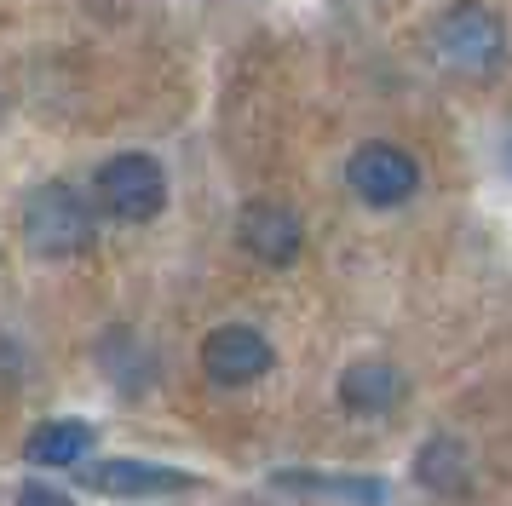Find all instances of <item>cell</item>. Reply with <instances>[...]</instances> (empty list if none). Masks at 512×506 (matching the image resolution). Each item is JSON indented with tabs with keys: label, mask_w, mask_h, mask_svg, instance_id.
Here are the masks:
<instances>
[{
	"label": "cell",
	"mask_w": 512,
	"mask_h": 506,
	"mask_svg": "<svg viewBox=\"0 0 512 506\" xmlns=\"http://www.w3.org/2000/svg\"><path fill=\"white\" fill-rule=\"evenodd\" d=\"M242 248L254 253L259 265H294L305 248V230H300V213L282 202H248L242 207Z\"/></svg>",
	"instance_id": "52a82bcc"
},
{
	"label": "cell",
	"mask_w": 512,
	"mask_h": 506,
	"mask_svg": "<svg viewBox=\"0 0 512 506\" xmlns=\"http://www.w3.org/2000/svg\"><path fill=\"white\" fill-rule=\"evenodd\" d=\"M340 403L346 414H363V420H380L403 403V374H397L386 357H363L340 374Z\"/></svg>",
	"instance_id": "ba28073f"
},
{
	"label": "cell",
	"mask_w": 512,
	"mask_h": 506,
	"mask_svg": "<svg viewBox=\"0 0 512 506\" xmlns=\"http://www.w3.org/2000/svg\"><path fill=\"white\" fill-rule=\"evenodd\" d=\"M415 478L432 495H443V501H461L466 483H472V460H466V449L455 437H426V449L415 455Z\"/></svg>",
	"instance_id": "9c48e42d"
},
{
	"label": "cell",
	"mask_w": 512,
	"mask_h": 506,
	"mask_svg": "<svg viewBox=\"0 0 512 506\" xmlns=\"http://www.w3.org/2000/svg\"><path fill=\"white\" fill-rule=\"evenodd\" d=\"M432 52H438L443 69L455 75H495L501 58H507V29L501 18L478 6V0H455L438 23H432Z\"/></svg>",
	"instance_id": "7a4b0ae2"
},
{
	"label": "cell",
	"mask_w": 512,
	"mask_h": 506,
	"mask_svg": "<svg viewBox=\"0 0 512 506\" xmlns=\"http://www.w3.org/2000/svg\"><path fill=\"white\" fill-rule=\"evenodd\" d=\"M501 161H507V173H512V138H507V150H501Z\"/></svg>",
	"instance_id": "4fadbf2b"
},
{
	"label": "cell",
	"mask_w": 512,
	"mask_h": 506,
	"mask_svg": "<svg viewBox=\"0 0 512 506\" xmlns=\"http://www.w3.org/2000/svg\"><path fill=\"white\" fill-rule=\"evenodd\" d=\"M277 489H305V495H334L351 506H380L386 501V478H357V472H271Z\"/></svg>",
	"instance_id": "30bf717a"
},
{
	"label": "cell",
	"mask_w": 512,
	"mask_h": 506,
	"mask_svg": "<svg viewBox=\"0 0 512 506\" xmlns=\"http://www.w3.org/2000/svg\"><path fill=\"white\" fill-rule=\"evenodd\" d=\"M202 368H208L213 386H254L271 368V340L248 322H225L202 340Z\"/></svg>",
	"instance_id": "8992f818"
},
{
	"label": "cell",
	"mask_w": 512,
	"mask_h": 506,
	"mask_svg": "<svg viewBox=\"0 0 512 506\" xmlns=\"http://www.w3.org/2000/svg\"><path fill=\"white\" fill-rule=\"evenodd\" d=\"M81 449H93V426L87 420H47V426H35L24 443L29 466H75Z\"/></svg>",
	"instance_id": "8fae6325"
},
{
	"label": "cell",
	"mask_w": 512,
	"mask_h": 506,
	"mask_svg": "<svg viewBox=\"0 0 512 506\" xmlns=\"http://www.w3.org/2000/svg\"><path fill=\"white\" fill-rule=\"evenodd\" d=\"M18 506H75V501L58 495V489H47V483H24V489H18Z\"/></svg>",
	"instance_id": "7c38bea8"
},
{
	"label": "cell",
	"mask_w": 512,
	"mask_h": 506,
	"mask_svg": "<svg viewBox=\"0 0 512 506\" xmlns=\"http://www.w3.org/2000/svg\"><path fill=\"white\" fill-rule=\"evenodd\" d=\"M81 483H87L93 495H104V501H150V495L196 489L190 472L156 466V460H98V466H81Z\"/></svg>",
	"instance_id": "5b68a950"
},
{
	"label": "cell",
	"mask_w": 512,
	"mask_h": 506,
	"mask_svg": "<svg viewBox=\"0 0 512 506\" xmlns=\"http://www.w3.org/2000/svg\"><path fill=\"white\" fill-rule=\"evenodd\" d=\"M93 207H87V196L75 190V184L64 179H47L29 190L24 202V242L41 259H75V253L93 248Z\"/></svg>",
	"instance_id": "6da1fadb"
},
{
	"label": "cell",
	"mask_w": 512,
	"mask_h": 506,
	"mask_svg": "<svg viewBox=\"0 0 512 506\" xmlns=\"http://www.w3.org/2000/svg\"><path fill=\"white\" fill-rule=\"evenodd\" d=\"M98 207L121 219V225H144V219H156L167 207V173L156 156H139V150H127V156H110L98 167Z\"/></svg>",
	"instance_id": "3957f363"
},
{
	"label": "cell",
	"mask_w": 512,
	"mask_h": 506,
	"mask_svg": "<svg viewBox=\"0 0 512 506\" xmlns=\"http://www.w3.org/2000/svg\"><path fill=\"white\" fill-rule=\"evenodd\" d=\"M346 179L369 207H403L420 190V167H415L409 150H397V144H386V138H374V144H357V150H351Z\"/></svg>",
	"instance_id": "277c9868"
}]
</instances>
